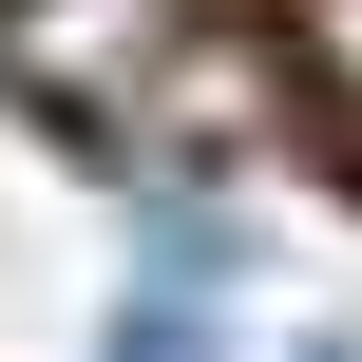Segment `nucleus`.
Instances as JSON below:
<instances>
[{"mask_svg":"<svg viewBox=\"0 0 362 362\" xmlns=\"http://www.w3.org/2000/svg\"><path fill=\"white\" fill-rule=\"evenodd\" d=\"M172 38H191L172 0H19V38H0V57H19L38 95L115 115V95H153V76H172Z\"/></svg>","mask_w":362,"mask_h":362,"instance_id":"1","label":"nucleus"},{"mask_svg":"<svg viewBox=\"0 0 362 362\" xmlns=\"http://www.w3.org/2000/svg\"><path fill=\"white\" fill-rule=\"evenodd\" d=\"M115 362H210V344H191V305H134V325H115Z\"/></svg>","mask_w":362,"mask_h":362,"instance_id":"2","label":"nucleus"},{"mask_svg":"<svg viewBox=\"0 0 362 362\" xmlns=\"http://www.w3.org/2000/svg\"><path fill=\"white\" fill-rule=\"evenodd\" d=\"M305 38H325V76L362 95V0H305Z\"/></svg>","mask_w":362,"mask_h":362,"instance_id":"3","label":"nucleus"}]
</instances>
